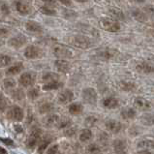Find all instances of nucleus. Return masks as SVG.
I'll list each match as a JSON object with an SVG mask.
<instances>
[{
	"mask_svg": "<svg viewBox=\"0 0 154 154\" xmlns=\"http://www.w3.org/2000/svg\"><path fill=\"white\" fill-rule=\"evenodd\" d=\"M113 149L116 154H125L127 149V144L124 140L117 139L113 142Z\"/></svg>",
	"mask_w": 154,
	"mask_h": 154,
	"instance_id": "4468645a",
	"label": "nucleus"
},
{
	"mask_svg": "<svg viewBox=\"0 0 154 154\" xmlns=\"http://www.w3.org/2000/svg\"><path fill=\"white\" fill-rule=\"evenodd\" d=\"M74 99V92L70 89H65L63 91H61L58 95V103L59 104H68Z\"/></svg>",
	"mask_w": 154,
	"mask_h": 154,
	"instance_id": "1a4fd4ad",
	"label": "nucleus"
},
{
	"mask_svg": "<svg viewBox=\"0 0 154 154\" xmlns=\"http://www.w3.org/2000/svg\"><path fill=\"white\" fill-rule=\"evenodd\" d=\"M7 117L13 121H21L24 117L23 109L19 106H13L7 112Z\"/></svg>",
	"mask_w": 154,
	"mask_h": 154,
	"instance_id": "39448f33",
	"label": "nucleus"
},
{
	"mask_svg": "<svg viewBox=\"0 0 154 154\" xmlns=\"http://www.w3.org/2000/svg\"><path fill=\"white\" fill-rule=\"evenodd\" d=\"M39 94H40V92H39L38 88H31V89H29L27 92L28 98L31 99V100H35L36 98H38Z\"/></svg>",
	"mask_w": 154,
	"mask_h": 154,
	"instance_id": "72a5a7b5",
	"label": "nucleus"
},
{
	"mask_svg": "<svg viewBox=\"0 0 154 154\" xmlns=\"http://www.w3.org/2000/svg\"><path fill=\"white\" fill-rule=\"evenodd\" d=\"M63 85L62 82H60L59 81H52V82H46L45 85H43V90L45 91H51V90H56L60 88L61 86Z\"/></svg>",
	"mask_w": 154,
	"mask_h": 154,
	"instance_id": "6ab92c4d",
	"label": "nucleus"
},
{
	"mask_svg": "<svg viewBox=\"0 0 154 154\" xmlns=\"http://www.w3.org/2000/svg\"><path fill=\"white\" fill-rule=\"evenodd\" d=\"M118 86L122 91H133L136 88V85L132 82H120L118 83Z\"/></svg>",
	"mask_w": 154,
	"mask_h": 154,
	"instance_id": "393cba45",
	"label": "nucleus"
},
{
	"mask_svg": "<svg viewBox=\"0 0 154 154\" xmlns=\"http://www.w3.org/2000/svg\"><path fill=\"white\" fill-rule=\"evenodd\" d=\"M82 111H83V107L80 103H73L69 106V112L71 114H74V116L82 113Z\"/></svg>",
	"mask_w": 154,
	"mask_h": 154,
	"instance_id": "5701e85b",
	"label": "nucleus"
},
{
	"mask_svg": "<svg viewBox=\"0 0 154 154\" xmlns=\"http://www.w3.org/2000/svg\"><path fill=\"white\" fill-rule=\"evenodd\" d=\"M105 125L107 130L112 132V133H118L121 130V123L117 120H113V119L108 120L106 121Z\"/></svg>",
	"mask_w": 154,
	"mask_h": 154,
	"instance_id": "ddd939ff",
	"label": "nucleus"
},
{
	"mask_svg": "<svg viewBox=\"0 0 154 154\" xmlns=\"http://www.w3.org/2000/svg\"><path fill=\"white\" fill-rule=\"evenodd\" d=\"M146 11L147 13H150V14L154 15V7L153 6H148V7H146Z\"/></svg>",
	"mask_w": 154,
	"mask_h": 154,
	"instance_id": "09e8293b",
	"label": "nucleus"
},
{
	"mask_svg": "<svg viewBox=\"0 0 154 154\" xmlns=\"http://www.w3.org/2000/svg\"><path fill=\"white\" fill-rule=\"evenodd\" d=\"M50 143H51L50 139H44L38 146V154H43L44 152H45L46 149L48 148V146H50Z\"/></svg>",
	"mask_w": 154,
	"mask_h": 154,
	"instance_id": "c85d7f7f",
	"label": "nucleus"
},
{
	"mask_svg": "<svg viewBox=\"0 0 154 154\" xmlns=\"http://www.w3.org/2000/svg\"><path fill=\"white\" fill-rule=\"evenodd\" d=\"M117 51L113 50L112 48H104V49H101L97 51V57L99 59H103V60H109L112 59L114 56L116 55Z\"/></svg>",
	"mask_w": 154,
	"mask_h": 154,
	"instance_id": "0eeeda50",
	"label": "nucleus"
},
{
	"mask_svg": "<svg viewBox=\"0 0 154 154\" xmlns=\"http://www.w3.org/2000/svg\"><path fill=\"white\" fill-rule=\"evenodd\" d=\"M132 16H133V17L136 20L142 21V23H143V21H146L147 20V15L142 10H140V9H134V10L132 11Z\"/></svg>",
	"mask_w": 154,
	"mask_h": 154,
	"instance_id": "412c9836",
	"label": "nucleus"
},
{
	"mask_svg": "<svg viewBox=\"0 0 154 154\" xmlns=\"http://www.w3.org/2000/svg\"><path fill=\"white\" fill-rule=\"evenodd\" d=\"M0 140H1L2 143H4L7 146H13L14 143H13V140L11 139H3V138H0Z\"/></svg>",
	"mask_w": 154,
	"mask_h": 154,
	"instance_id": "a18cd8bd",
	"label": "nucleus"
},
{
	"mask_svg": "<svg viewBox=\"0 0 154 154\" xmlns=\"http://www.w3.org/2000/svg\"><path fill=\"white\" fill-rule=\"evenodd\" d=\"M42 1H44L47 4H54L55 3V0H42Z\"/></svg>",
	"mask_w": 154,
	"mask_h": 154,
	"instance_id": "603ef678",
	"label": "nucleus"
},
{
	"mask_svg": "<svg viewBox=\"0 0 154 154\" xmlns=\"http://www.w3.org/2000/svg\"><path fill=\"white\" fill-rule=\"evenodd\" d=\"M16 86V82L13 79H6L4 80V87L6 89H13Z\"/></svg>",
	"mask_w": 154,
	"mask_h": 154,
	"instance_id": "f704fd0d",
	"label": "nucleus"
},
{
	"mask_svg": "<svg viewBox=\"0 0 154 154\" xmlns=\"http://www.w3.org/2000/svg\"><path fill=\"white\" fill-rule=\"evenodd\" d=\"M112 15L116 17V19L118 20H122L124 16H123V13L119 10H116V9H113L112 10Z\"/></svg>",
	"mask_w": 154,
	"mask_h": 154,
	"instance_id": "ea45409f",
	"label": "nucleus"
},
{
	"mask_svg": "<svg viewBox=\"0 0 154 154\" xmlns=\"http://www.w3.org/2000/svg\"><path fill=\"white\" fill-rule=\"evenodd\" d=\"M61 154H62V153H61Z\"/></svg>",
	"mask_w": 154,
	"mask_h": 154,
	"instance_id": "4d7b16f0",
	"label": "nucleus"
},
{
	"mask_svg": "<svg viewBox=\"0 0 154 154\" xmlns=\"http://www.w3.org/2000/svg\"><path fill=\"white\" fill-rule=\"evenodd\" d=\"M103 106L109 109H116L118 106V100L114 97H108L103 101Z\"/></svg>",
	"mask_w": 154,
	"mask_h": 154,
	"instance_id": "4be33fe9",
	"label": "nucleus"
},
{
	"mask_svg": "<svg viewBox=\"0 0 154 154\" xmlns=\"http://www.w3.org/2000/svg\"><path fill=\"white\" fill-rule=\"evenodd\" d=\"M134 104H135V107L140 109H150V107H151L150 103H149L146 99H144L143 97H137V98H136Z\"/></svg>",
	"mask_w": 154,
	"mask_h": 154,
	"instance_id": "a211bd4d",
	"label": "nucleus"
},
{
	"mask_svg": "<svg viewBox=\"0 0 154 154\" xmlns=\"http://www.w3.org/2000/svg\"><path fill=\"white\" fill-rule=\"evenodd\" d=\"M15 7H16V10L23 16L29 15L30 12H31V9H30V7L28 5H26L25 3L21 2V1H16L15 2Z\"/></svg>",
	"mask_w": 154,
	"mask_h": 154,
	"instance_id": "dca6fc26",
	"label": "nucleus"
},
{
	"mask_svg": "<svg viewBox=\"0 0 154 154\" xmlns=\"http://www.w3.org/2000/svg\"><path fill=\"white\" fill-rule=\"evenodd\" d=\"M136 114H137V112L133 108H126L121 111V116L124 119H132L136 116Z\"/></svg>",
	"mask_w": 154,
	"mask_h": 154,
	"instance_id": "b1692460",
	"label": "nucleus"
},
{
	"mask_svg": "<svg viewBox=\"0 0 154 154\" xmlns=\"http://www.w3.org/2000/svg\"><path fill=\"white\" fill-rule=\"evenodd\" d=\"M138 154H152V153L150 151H148V150H143V151L139 152Z\"/></svg>",
	"mask_w": 154,
	"mask_h": 154,
	"instance_id": "864d4df0",
	"label": "nucleus"
},
{
	"mask_svg": "<svg viewBox=\"0 0 154 154\" xmlns=\"http://www.w3.org/2000/svg\"><path fill=\"white\" fill-rule=\"evenodd\" d=\"M42 51L36 46H28L24 50V56L28 59H35L41 55Z\"/></svg>",
	"mask_w": 154,
	"mask_h": 154,
	"instance_id": "9d476101",
	"label": "nucleus"
},
{
	"mask_svg": "<svg viewBox=\"0 0 154 154\" xmlns=\"http://www.w3.org/2000/svg\"><path fill=\"white\" fill-rule=\"evenodd\" d=\"M40 137H41V130L38 128L33 129L31 134L29 135L27 140H26V146L29 149H31V150H33L37 146L39 140H40Z\"/></svg>",
	"mask_w": 154,
	"mask_h": 154,
	"instance_id": "423d86ee",
	"label": "nucleus"
},
{
	"mask_svg": "<svg viewBox=\"0 0 154 154\" xmlns=\"http://www.w3.org/2000/svg\"><path fill=\"white\" fill-rule=\"evenodd\" d=\"M134 1H136V2H138V3H143L146 0H134Z\"/></svg>",
	"mask_w": 154,
	"mask_h": 154,
	"instance_id": "6e6d98bb",
	"label": "nucleus"
},
{
	"mask_svg": "<svg viewBox=\"0 0 154 154\" xmlns=\"http://www.w3.org/2000/svg\"><path fill=\"white\" fill-rule=\"evenodd\" d=\"M100 27L108 32H118L121 29V25L117 20L109 19V17H103L99 21Z\"/></svg>",
	"mask_w": 154,
	"mask_h": 154,
	"instance_id": "f257e3e1",
	"label": "nucleus"
},
{
	"mask_svg": "<svg viewBox=\"0 0 154 154\" xmlns=\"http://www.w3.org/2000/svg\"><path fill=\"white\" fill-rule=\"evenodd\" d=\"M87 152L90 153V154H99L100 153V147L97 146V144H89L87 146Z\"/></svg>",
	"mask_w": 154,
	"mask_h": 154,
	"instance_id": "e433bc0d",
	"label": "nucleus"
},
{
	"mask_svg": "<svg viewBox=\"0 0 154 154\" xmlns=\"http://www.w3.org/2000/svg\"><path fill=\"white\" fill-rule=\"evenodd\" d=\"M52 54L59 59H67L73 56V51L62 45H55L52 48Z\"/></svg>",
	"mask_w": 154,
	"mask_h": 154,
	"instance_id": "7ed1b4c3",
	"label": "nucleus"
},
{
	"mask_svg": "<svg viewBox=\"0 0 154 154\" xmlns=\"http://www.w3.org/2000/svg\"><path fill=\"white\" fill-rule=\"evenodd\" d=\"M25 28L30 32H42L43 27L40 23H36V21L29 20L25 23Z\"/></svg>",
	"mask_w": 154,
	"mask_h": 154,
	"instance_id": "aec40b11",
	"label": "nucleus"
},
{
	"mask_svg": "<svg viewBox=\"0 0 154 154\" xmlns=\"http://www.w3.org/2000/svg\"><path fill=\"white\" fill-rule=\"evenodd\" d=\"M23 64L21 62L15 63L14 65L11 66V67H9L6 70V75L7 76H15V75L20 74L21 71H23Z\"/></svg>",
	"mask_w": 154,
	"mask_h": 154,
	"instance_id": "f3484780",
	"label": "nucleus"
},
{
	"mask_svg": "<svg viewBox=\"0 0 154 154\" xmlns=\"http://www.w3.org/2000/svg\"><path fill=\"white\" fill-rule=\"evenodd\" d=\"M137 146L142 149H153L154 148V140H140V142L138 143Z\"/></svg>",
	"mask_w": 154,
	"mask_h": 154,
	"instance_id": "a878e982",
	"label": "nucleus"
},
{
	"mask_svg": "<svg viewBox=\"0 0 154 154\" xmlns=\"http://www.w3.org/2000/svg\"><path fill=\"white\" fill-rule=\"evenodd\" d=\"M12 62V58L7 54H0V66L1 67H6L10 65Z\"/></svg>",
	"mask_w": 154,
	"mask_h": 154,
	"instance_id": "7c9ffc66",
	"label": "nucleus"
},
{
	"mask_svg": "<svg viewBox=\"0 0 154 154\" xmlns=\"http://www.w3.org/2000/svg\"><path fill=\"white\" fill-rule=\"evenodd\" d=\"M54 66L56 70L60 73H67L70 70V63L65 59H57L54 62Z\"/></svg>",
	"mask_w": 154,
	"mask_h": 154,
	"instance_id": "f8f14e48",
	"label": "nucleus"
},
{
	"mask_svg": "<svg viewBox=\"0 0 154 154\" xmlns=\"http://www.w3.org/2000/svg\"><path fill=\"white\" fill-rule=\"evenodd\" d=\"M75 1H77V2H80V3H85L87 2L88 0H75Z\"/></svg>",
	"mask_w": 154,
	"mask_h": 154,
	"instance_id": "5fc2aeb1",
	"label": "nucleus"
},
{
	"mask_svg": "<svg viewBox=\"0 0 154 154\" xmlns=\"http://www.w3.org/2000/svg\"><path fill=\"white\" fill-rule=\"evenodd\" d=\"M15 129L17 130V133H23V127H21L20 125H15Z\"/></svg>",
	"mask_w": 154,
	"mask_h": 154,
	"instance_id": "8fccbe9b",
	"label": "nucleus"
},
{
	"mask_svg": "<svg viewBox=\"0 0 154 154\" xmlns=\"http://www.w3.org/2000/svg\"><path fill=\"white\" fill-rule=\"evenodd\" d=\"M14 98H16V99H23V96H24V94H23V91H20V90H17L16 92H14Z\"/></svg>",
	"mask_w": 154,
	"mask_h": 154,
	"instance_id": "c03bdc74",
	"label": "nucleus"
},
{
	"mask_svg": "<svg viewBox=\"0 0 154 154\" xmlns=\"http://www.w3.org/2000/svg\"><path fill=\"white\" fill-rule=\"evenodd\" d=\"M35 79H36V76H35L34 73L26 72L23 73V75H20V77L19 79V82L20 85H23L24 87H28L31 86L35 82Z\"/></svg>",
	"mask_w": 154,
	"mask_h": 154,
	"instance_id": "6e6552de",
	"label": "nucleus"
},
{
	"mask_svg": "<svg viewBox=\"0 0 154 154\" xmlns=\"http://www.w3.org/2000/svg\"><path fill=\"white\" fill-rule=\"evenodd\" d=\"M7 33H8V30L6 28H3V27L0 28V35H1V36H5Z\"/></svg>",
	"mask_w": 154,
	"mask_h": 154,
	"instance_id": "3c124183",
	"label": "nucleus"
},
{
	"mask_svg": "<svg viewBox=\"0 0 154 154\" xmlns=\"http://www.w3.org/2000/svg\"><path fill=\"white\" fill-rule=\"evenodd\" d=\"M142 121L143 124L146 125H153L154 124V114L151 113H147L144 114L142 117Z\"/></svg>",
	"mask_w": 154,
	"mask_h": 154,
	"instance_id": "c756f323",
	"label": "nucleus"
},
{
	"mask_svg": "<svg viewBox=\"0 0 154 154\" xmlns=\"http://www.w3.org/2000/svg\"><path fill=\"white\" fill-rule=\"evenodd\" d=\"M92 138V132L89 129H83L80 134V140L82 143H86Z\"/></svg>",
	"mask_w": 154,
	"mask_h": 154,
	"instance_id": "cd10ccee",
	"label": "nucleus"
},
{
	"mask_svg": "<svg viewBox=\"0 0 154 154\" xmlns=\"http://www.w3.org/2000/svg\"><path fill=\"white\" fill-rule=\"evenodd\" d=\"M57 75L54 73H47L43 76V81L46 82H52V81H56L57 80Z\"/></svg>",
	"mask_w": 154,
	"mask_h": 154,
	"instance_id": "473e14b6",
	"label": "nucleus"
},
{
	"mask_svg": "<svg viewBox=\"0 0 154 154\" xmlns=\"http://www.w3.org/2000/svg\"><path fill=\"white\" fill-rule=\"evenodd\" d=\"M136 69H137V71L139 73L146 74V75L154 73V67L152 65H150L149 63H146V62H142V63L138 64L136 66Z\"/></svg>",
	"mask_w": 154,
	"mask_h": 154,
	"instance_id": "2eb2a0df",
	"label": "nucleus"
},
{
	"mask_svg": "<svg viewBox=\"0 0 154 154\" xmlns=\"http://www.w3.org/2000/svg\"><path fill=\"white\" fill-rule=\"evenodd\" d=\"M40 11H41L42 14L47 15V16H55L56 15V11L54 10V9H51L49 6H43V7H41Z\"/></svg>",
	"mask_w": 154,
	"mask_h": 154,
	"instance_id": "2f4dec72",
	"label": "nucleus"
},
{
	"mask_svg": "<svg viewBox=\"0 0 154 154\" xmlns=\"http://www.w3.org/2000/svg\"><path fill=\"white\" fill-rule=\"evenodd\" d=\"M0 10H1V12L3 13L4 15H9L10 14V9H9V7L6 5L5 3H3L1 6H0Z\"/></svg>",
	"mask_w": 154,
	"mask_h": 154,
	"instance_id": "37998d69",
	"label": "nucleus"
},
{
	"mask_svg": "<svg viewBox=\"0 0 154 154\" xmlns=\"http://www.w3.org/2000/svg\"><path fill=\"white\" fill-rule=\"evenodd\" d=\"M75 131H76V129H75V128H69L68 130H66V135H67V136H73L75 134Z\"/></svg>",
	"mask_w": 154,
	"mask_h": 154,
	"instance_id": "de8ad7c7",
	"label": "nucleus"
},
{
	"mask_svg": "<svg viewBox=\"0 0 154 154\" xmlns=\"http://www.w3.org/2000/svg\"><path fill=\"white\" fill-rule=\"evenodd\" d=\"M70 125V120L69 119H63L58 122V128H65Z\"/></svg>",
	"mask_w": 154,
	"mask_h": 154,
	"instance_id": "79ce46f5",
	"label": "nucleus"
},
{
	"mask_svg": "<svg viewBox=\"0 0 154 154\" xmlns=\"http://www.w3.org/2000/svg\"><path fill=\"white\" fill-rule=\"evenodd\" d=\"M82 99L86 104L89 105H95L97 103L98 94L97 91L92 87H86L82 90Z\"/></svg>",
	"mask_w": 154,
	"mask_h": 154,
	"instance_id": "20e7f679",
	"label": "nucleus"
},
{
	"mask_svg": "<svg viewBox=\"0 0 154 154\" xmlns=\"http://www.w3.org/2000/svg\"><path fill=\"white\" fill-rule=\"evenodd\" d=\"M59 1L65 6H71L72 5V0H59Z\"/></svg>",
	"mask_w": 154,
	"mask_h": 154,
	"instance_id": "49530a36",
	"label": "nucleus"
},
{
	"mask_svg": "<svg viewBox=\"0 0 154 154\" xmlns=\"http://www.w3.org/2000/svg\"><path fill=\"white\" fill-rule=\"evenodd\" d=\"M57 151H58V146H57V144H54V146H51L49 149H48L45 154H56Z\"/></svg>",
	"mask_w": 154,
	"mask_h": 154,
	"instance_id": "a19ab883",
	"label": "nucleus"
},
{
	"mask_svg": "<svg viewBox=\"0 0 154 154\" xmlns=\"http://www.w3.org/2000/svg\"><path fill=\"white\" fill-rule=\"evenodd\" d=\"M6 109H7V101L2 94H0V113L5 112Z\"/></svg>",
	"mask_w": 154,
	"mask_h": 154,
	"instance_id": "4c0bfd02",
	"label": "nucleus"
},
{
	"mask_svg": "<svg viewBox=\"0 0 154 154\" xmlns=\"http://www.w3.org/2000/svg\"><path fill=\"white\" fill-rule=\"evenodd\" d=\"M59 122V116L57 114H51V116H48L46 119H45V123L47 126H54L55 124H58Z\"/></svg>",
	"mask_w": 154,
	"mask_h": 154,
	"instance_id": "bb28decb",
	"label": "nucleus"
},
{
	"mask_svg": "<svg viewBox=\"0 0 154 154\" xmlns=\"http://www.w3.org/2000/svg\"><path fill=\"white\" fill-rule=\"evenodd\" d=\"M96 122H97V118L95 116H88L85 120V125L87 127H91V126H93Z\"/></svg>",
	"mask_w": 154,
	"mask_h": 154,
	"instance_id": "58836bf2",
	"label": "nucleus"
},
{
	"mask_svg": "<svg viewBox=\"0 0 154 154\" xmlns=\"http://www.w3.org/2000/svg\"><path fill=\"white\" fill-rule=\"evenodd\" d=\"M71 44L73 46L80 48V49H89L93 46V42L90 40V38L83 35H76L71 38Z\"/></svg>",
	"mask_w": 154,
	"mask_h": 154,
	"instance_id": "f03ea898",
	"label": "nucleus"
},
{
	"mask_svg": "<svg viewBox=\"0 0 154 154\" xmlns=\"http://www.w3.org/2000/svg\"><path fill=\"white\" fill-rule=\"evenodd\" d=\"M25 43H26V38L24 36H23V35H19V36L13 37L8 42L9 46L15 48V49H19V48H20L21 46H23Z\"/></svg>",
	"mask_w": 154,
	"mask_h": 154,
	"instance_id": "9b49d317",
	"label": "nucleus"
},
{
	"mask_svg": "<svg viewBox=\"0 0 154 154\" xmlns=\"http://www.w3.org/2000/svg\"><path fill=\"white\" fill-rule=\"evenodd\" d=\"M51 109H52V105L51 103H45L40 107L39 112H40L41 113H47V112H51Z\"/></svg>",
	"mask_w": 154,
	"mask_h": 154,
	"instance_id": "c9c22d12",
	"label": "nucleus"
}]
</instances>
